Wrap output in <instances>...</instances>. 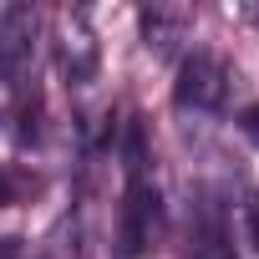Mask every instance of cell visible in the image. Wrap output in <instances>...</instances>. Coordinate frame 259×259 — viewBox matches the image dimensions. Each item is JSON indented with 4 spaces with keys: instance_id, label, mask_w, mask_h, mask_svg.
Returning a JSON list of instances; mask_svg holds the SVG:
<instances>
[{
    "instance_id": "1",
    "label": "cell",
    "mask_w": 259,
    "mask_h": 259,
    "mask_svg": "<svg viewBox=\"0 0 259 259\" xmlns=\"http://www.w3.org/2000/svg\"><path fill=\"white\" fill-rule=\"evenodd\" d=\"M127 188H122V219H117V249L122 259H138L158 244V229H163V198H158V183H153V168H148V148H143V133L127 127Z\"/></svg>"
},
{
    "instance_id": "2",
    "label": "cell",
    "mask_w": 259,
    "mask_h": 259,
    "mask_svg": "<svg viewBox=\"0 0 259 259\" xmlns=\"http://www.w3.org/2000/svg\"><path fill=\"white\" fill-rule=\"evenodd\" d=\"M229 92H234V71H229L224 56H213V51H188L183 56L178 87H173V102L183 112H224Z\"/></svg>"
},
{
    "instance_id": "3",
    "label": "cell",
    "mask_w": 259,
    "mask_h": 259,
    "mask_svg": "<svg viewBox=\"0 0 259 259\" xmlns=\"http://www.w3.org/2000/svg\"><path fill=\"white\" fill-rule=\"evenodd\" d=\"M36 41H41V11L36 6H6L0 11V87L6 92H16L31 76Z\"/></svg>"
},
{
    "instance_id": "4",
    "label": "cell",
    "mask_w": 259,
    "mask_h": 259,
    "mask_svg": "<svg viewBox=\"0 0 259 259\" xmlns=\"http://www.w3.org/2000/svg\"><path fill=\"white\" fill-rule=\"evenodd\" d=\"M56 66L71 87H87L97 76V36H92V21L81 6L56 16Z\"/></svg>"
},
{
    "instance_id": "5",
    "label": "cell",
    "mask_w": 259,
    "mask_h": 259,
    "mask_svg": "<svg viewBox=\"0 0 259 259\" xmlns=\"http://www.w3.org/2000/svg\"><path fill=\"white\" fill-rule=\"evenodd\" d=\"M188 259H239L234 229H229L224 208H219L208 193H198V203H193V213H188Z\"/></svg>"
},
{
    "instance_id": "6",
    "label": "cell",
    "mask_w": 259,
    "mask_h": 259,
    "mask_svg": "<svg viewBox=\"0 0 259 259\" xmlns=\"http://www.w3.org/2000/svg\"><path fill=\"white\" fill-rule=\"evenodd\" d=\"M188 31H193V16L183 6H153V11H143V41H148L153 56H173L188 41Z\"/></svg>"
},
{
    "instance_id": "7",
    "label": "cell",
    "mask_w": 259,
    "mask_h": 259,
    "mask_svg": "<svg viewBox=\"0 0 259 259\" xmlns=\"http://www.w3.org/2000/svg\"><path fill=\"white\" fill-rule=\"evenodd\" d=\"M239 127H244V138H249V143H259V102H254V107H244Z\"/></svg>"
},
{
    "instance_id": "8",
    "label": "cell",
    "mask_w": 259,
    "mask_h": 259,
    "mask_svg": "<svg viewBox=\"0 0 259 259\" xmlns=\"http://www.w3.org/2000/svg\"><path fill=\"white\" fill-rule=\"evenodd\" d=\"M0 259H26V249H21V239H0Z\"/></svg>"
},
{
    "instance_id": "9",
    "label": "cell",
    "mask_w": 259,
    "mask_h": 259,
    "mask_svg": "<svg viewBox=\"0 0 259 259\" xmlns=\"http://www.w3.org/2000/svg\"><path fill=\"white\" fill-rule=\"evenodd\" d=\"M11 198H16V183H11V173H6V168H0V208H6Z\"/></svg>"
}]
</instances>
